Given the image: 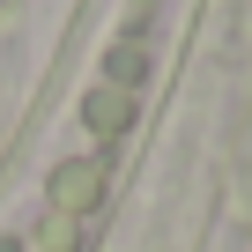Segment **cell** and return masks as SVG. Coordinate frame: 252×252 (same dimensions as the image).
I'll use <instances>...</instances> for the list:
<instances>
[{
	"instance_id": "6da1fadb",
	"label": "cell",
	"mask_w": 252,
	"mask_h": 252,
	"mask_svg": "<svg viewBox=\"0 0 252 252\" xmlns=\"http://www.w3.org/2000/svg\"><path fill=\"white\" fill-rule=\"evenodd\" d=\"M96 193H104V163L74 156V163H60V171H52V208H60V215H89V208H96Z\"/></svg>"
},
{
	"instance_id": "7a4b0ae2",
	"label": "cell",
	"mask_w": 252,
	"mask_h": 252,
	"mask_svg": "<svg viewBox=\"0 0 252 252\" xmlns=\"http://www.w3.org/2000/svg\"><path fill=\"white\" fill-rule=\"evenodd\" d=\"M89 126H104V134H119V126H126V96H111V89H89Z\"/></svg>"
},
{
	"instance_id": "3957f363",
	"label": "cell",
	"mask_w": 252,
	"mask_h": 252,
	"mask_svg": "<svg viewBox=\"0 0 252 252\" xmlns=\"http://www.w3.org/2000/svg\"><path fill=\"white\" fill-rule=\"evenodd\" d=\"M104 67H111V82H141V45H119Z\"/></svg>"
}]
</instances>
